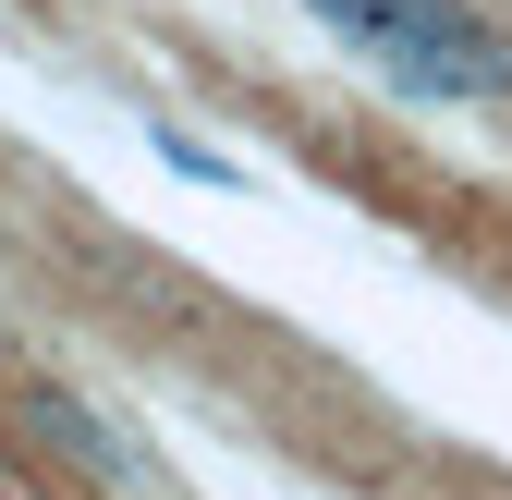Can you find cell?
Returning a JSON list of instances; mask_svg holds the SVG:
<instances>
[{
  "label": "cell",
  "mask_w": 512,
  "mask_h": 500,
  "mask_svg": "<svg viewBox=\"0 0 512 500\" xmlns=\"http://www.w3.org/2000/svg\"><path fill=\"white\" fill-rule=\"evenodd\" d=\"M317 37L354 49L378 86H403L427 110H500L512 98V37L476 0H305Z\"/></svg>",
  "instance_id": "obj_1"
},
{
  "label": "cell",
  "mask_w": 512,
  "mask_h": 500,
  "mask_svg": "<svg viewBox=\"0 0 512 500\" xmlns=\"http://www.w3.org/2000/svg\"><path fill=\"white\" fill-rule=\"evenodd\" d=\"M25 427H37V440L61 452V464H86L98 488H122V500H171V464L147 452V440H122V427L86 403V391H61V379H37L25 391Z\"/></svg>",
  "instance_id": "obj_2"
}]
</instances>
